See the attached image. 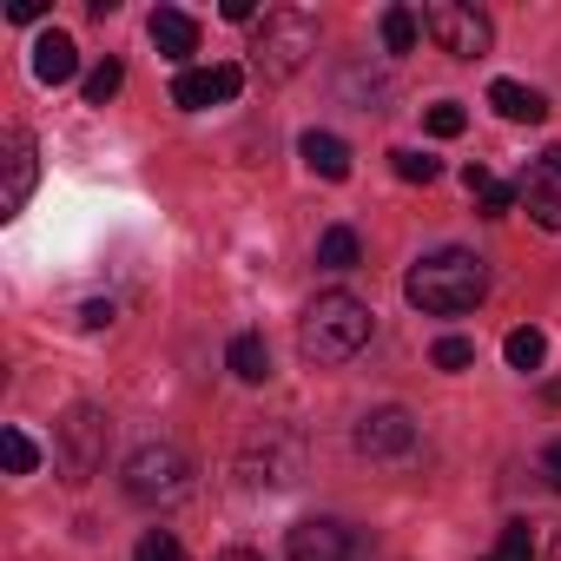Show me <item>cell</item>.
I'll return each instance as SVG.
<instances>
[{
    "instance_id": "1",
    "label": "cell",
    "mask_w": 561,
    "mask_h": 561,
    "mask_svg": "<svg viewBox=\"0 0 561 561\" xmlns=\"http://www.w3.org/2000/svg\"><path fill=\"white\" fill-rule=\"evenodd\" d=\"M403 298L423 318H462V311H476L489 298V264L476 251H430V257L410 264Z\"/></svg>"
},
{
    "instance_id": "2",
    "label": "cell",
    "mask_w": 561,
    "mask_h": 561,
    "mask_svg": "<svg viewBox=\"0 0 561 561\" xmlns=\"http://www.w3.org/2000/svg\"><path fill=\"white\" fill-rule=\"evenodd\" d=\"M364 344H370V305L351 291H324L298 324V351L311 364H351Z\"/></svg>"
},
{
    "instance_id": "3",
    "label": "cell",
    "mask_w": 561,
    "mask_h": 561,
    "mask_svg": "<svg viewBox=\"0 0 561 561\" xmlns=\"http://www.w3.org/2000/svg\"><path fill=\"white\" fill-rule=\"evenodd\" d=\"M126 495L146 502V508H165V502H185L192 495V456L179 443H139L126 456Z\"/></svg>"
},
{
    "instance_id": "4",
    "label": "cell",
    "mask_w": 561,
    "mask_h": 561,
    "mask_svg": "<svg viewBox=\"0 0 561 561\" xmlns=\"http://www.w3.org/2000/svg\"><path fill=\"white\" fill-rule=\"evenodd\" d=\"M311 54H318V21H311V14H298V8L264 14L257 47H251V60H257V73H264V80H291Z\"/></svg>"
},
{
    "instance_id": "5",
    "label": "cell",
    "mask_w": 561,
    "mask_h": 561,
    "mask_svg": "<svg viewBox=\"0 0 561 561\" xmlns=\"http://www.w3.org/2000/svg\"><path fill=\"white\" fill-rule=\"evenodd\" d=\"M423 34L449 54V60H482L495 27L482 8H462V0H436V8H423Z\"/></svg>"
},
{
    "instance_id": "6",
    "label": "cell",
    "mask_w": 561,
    "mask_h": 561,
    "mask_svg": "<svg viewBox=\"0 0 561 561\" xmlns=\"http://www.w3.org/2000/svg\"><path fill=\"white\" fill-rule=\"evenodd\" d=\"M106 410H93V403H73L67 410V423H60V469H67V482H87V476H100V462H106Z\"/></svg>"
},
{
    "instance_id": "7",
    "label": "cell",
    "mask_w": 561,
    "mask_h": 561,
    "mask_svg": "<svg viewBox=\"0 0 561 561\" xmlns=\"http://www.w3.org/2000/svg\"><path fill=\"white\" fill-rule=\"evenodd\" d=\"M285 561H364V541H357V528H344L331 515H311V522L291 528Z\"/></svg>"
},
{
    "instance_id": "8",
    "label": "cell",
    "mask_w": 561,
    "mask_h": 561,
    "mask_svg": "<svg viewBox=\"0 0 561 561\" xmlns=\"http://www.w3.org/2000/svg\"><path fill=\"white\" fill-rule=\"evenodd\" d=\"M238 87H244V67H185L179 80H172V106H185V113H205V106H225V100H238Z\"/></svg>"
},
{
    "instance_id": "9",
    "label": "cell",
    "mask_w": 561,
    "mask_h": 561,
    "mask_svg": "<svg viewBox=\"0 0 561 561\" xmlns=\"http://www.w3.org/2000/svg\"><path fill=\"white\" fill-rule=\"evenodd\" d=\"M0 172H8V185H0V218H14V211H27V198H34V179H41V159H34V139L14 126L8 139H0Z\"/></svg>"
},
{
    "instance_id": "10",
    "label": "cell",
    "mask_w": 561,
    "mask_h": 561,
    "mask_svg": "<svg viewBox=\"0 0 561 561\" xmlns=\"http://www.w3.org/2000/svg\"><path fill=\"white\" fill-rule=\"evenodd\" d=\"M357 449H364L370 462H390V456H410V449H416V423H410L403 410H370V416L357 423Z\"/></svg>"
},
{
    "instance_id": "11",
    "label": "cell",
    "mask_w": 561,
    "mask_h": 561,
    "mask_svg": "<svg viewBox=\"0 0 561 561\" xmlns=\"http://www.w3.org/2000/svg\"><path fill=\"white\" fill-rule=\"evenodd\" d=\"M152 47H159L165 60H179V67H185V60L198 54V21H192V14H179V8H159V14H152Z\"/></svg>"
},
{
    "instance_id": "12",
    "label": "cell",
    "mask_w": 561,
    "mask_h": 561,
    "mask_svg": "<svg viewBox=\"0 0 561 561\" xmlns=\"http://www.w3.org/2000/svg\"><path fill=\"white\" fill-rule=\"evenodd\" d=\"M73 73H80V47L67 34H41L34 41V80L41 87H67Z\"/></svg>"
},
{
    "instance_id": "13",
    "label": "cell",
    "mask_w": 561,
    "mask_h": 561,
    "mask_svg": "<svg viewBox=\"0 0 561 561\" xmlns=\"http://www.w3.org/2000/svg\"><path fill=\"white\" fill-rule=\"evenodd\" d=\"M489 106H495L508 126H541V119H548V100H541L535 87H522V80H495V87H489Z\"/></svg>"
},
{
    "instance_id": "14",
    "label": "cell",
    "mask_w": 561,
    "mask_h": 561,
    "mask_svg": "<svg viewBox=\"0 0 561 561\" xmlns=\"http://www.w3.org/2000/svg\"><path fill=\"white\" fill-rule=\"evenodd\" d=\"M298 152H305V165H311L318 179H331V185H337V179H351V146H344L337 133H305V139H298Z\"/></svg>"
},
{
    "instance_id": "15",
    "label": "cell",
    "mask_w": 561,
    "mask_h": 561,
    "mask_svg": "<svg viewBox=\"0 0 561 561\" xmlns=\"http://www.w3.org/2000/svg\"><path fill=\"white\" fill-rule=\"evenodd\" d=\"M462 185L476 192V205H482V218H508V211L522 205V185H502V179H495L489 165H469V172H462Z\"/></svg>"
},
{
    "instance_id": "16",
    "label": "cell",
    "mask_w": 561,
    "mask_h": 561,
    "mask_svg": "<svg viewBox=\"0 0 561 561\" xmlns=\"http://www.w3.org/2000/svg\"><path fill=\"white\" fill-rule=\"evenodd\" d=\"M225 364H231L238 383H264V377H271V344H264L257 331H238V337L225 344Z\"/></svg>"
},
{
    "instance_id": "17",
    "label": "cell",
    "mask_w": 561,
    "mask_h": 561,
    "mask_svg": "<svg viewBox=\"0 0 561 561\" xmlns=\"http://www.w3.org/2000/svg\"><path fill=\"white\" fill-rule=\"evenodd\" d=\"M522 205H528V218H535L541 231H561V185H554L548 172H528V179H522Z\"/></svg>"
},
{
    "instance_id": "18",
    "label": "cell",
    "mask_w": 561,
    "mask_h": 561,
    "mask_svg": "<svg viewBox=\"0 0 561 561\" xmlns=\"http://www.w3.org/2000/svg\"><path fill=\"white\" fill-rule=\"evenodd\" d=\"M318 264H324V271H357V264H364V238H357L351 225H331V231L318 238Z\"/></svg>"
},
{
    "instance_id": "19",
    "label": "cell",
    "mask_w": 561,
    "mask_h": 561,
    "mask_svg": "<svg viewBox=\"0 0 561 561\" xmlns=\"http://www.w3.org/2000/svg\"><path fill=\"white\" fill-rule=\"evenodd\" d=\"M502 357H508V370H541V357H548V337L535 331V324H522V331H508V344H502Z\"/></svg>"
},
{
    "instance_id": "20",
    "label": "cell",
    "mask_w": 561,
    "mask_h": 561,
    "mask_svg": "<svg viewBox=\"0 0 561 561\" xmlns=\"http://www.w3.org/2000/svg\"><path fill=\"white\" fill-rule=\"evenodd\" d=\"M416 34H423V14H410V8H383V47H390V54H410Z\"/></svg>"
},
{
    "instance_id": "21",
    "label": "cell",
    "mask_w": 561,
    "mask_h": 561,
    "mask_svg": "<svg viewBox=\"0 0 561 561\" xmlns=\"http://www.w3.org/2000/svg\"><path fill=\"white\" fill-rule=\"evenodd\" d=\"M528 554H535V535H528V522H508L482 561H528Z\"/></svg>"
},
{
    "instance_id": "22",
    "label": "cell",
    "mask_w": 561,
    "mask_h": 561,
    "mask_svg": "<svg viewBox=\"0 0 561 561\" xmlns=\"http://www.w3.org/2000/svg\"><path fill=\"white\" fill-rule=\"evenodd\" d=\"M0 456H8V476H34V462H41V449H34L27 430H8V436H0Z\"/></svg>"
},
{
    "instance_id": "23",
    "label": "cell",
    "mask_w": 561,
    "mask_h": 561,
    "mask_svg": "<svg viewBox=\"0 0 561 561\" xmlns=\"http://www.w3.org/2000/svg\"><path fill=\"white\" fill-rule=\"evenodd\" d=\"M119 87H126V67H119V60H100V67L87 73V106H106Z\"/></svg>"
},
{
    "instance_id": "24",
    "label": "cell",
    "mask_w": 561,
    "mask_h": 561,
    "mask_svg": "<svg viewBox=\"0 0 561 561\" xmlns=\"http://www.w3.org/2000/svg\"><path fill=\"white\" fill-rule=\"evenodd\" d=\"M390 165H397V179H410V185H430V179L443 172V165H436L430 152H416V146H397V152H390Z\"/></svg>"
},
{
    "instance_id": "25",
    "label": "cell",
    "mask_w": 561,
    "mask_h": 561,
    "mask_svg": "<svg viewBox=\"0 0 561 561\" xmlns=\"http://www.w3.org/2000/svg\"><path fill=\"white\" fill-rule=\"evenodd\" d=\"M133 561H192V554L179 548V535H172V528H146V535H139V554H133Z\"/></svg>"
},
{
    "instance_id": "26",
    "label": "cell",
    "mask_w": 561,
    "mask_h": 561,
    "mask_svg": "<svg viewBox=\"0 0 561 561\" xmlns=\"http://www.w3.org/2000/svg\"><path fill=\"white\" fill-rule=\"evenodd\" d=\"M430 364H436V370H469V364H476V344H469V337H443V344L430 351Z\"/></svg>"
},
{
    "instance_id": "27",
    "label": "cell",
    "mask_w": 561,
    "mask_h": 561,
    "mask_svg": "<svg viewBox=\"0 0 561 561\" xmlns=\"http://www.w3.org/2000/svg\"><path fill=\"white\" fill-rule=\"evenodd\" d=\"M462 126H469V113H462L456 100H436V106H430V133H436V139H456Z\"/></svg>"
},
{
    "instance_id": "28",
    "label": "cell",
    "mask_w": 561,
    "mask_h": 561,
    "mask_svg": "<svg viewBox=\"0 0 561 561\" xmlns=\"http://www.w3.org/2000/svg\"><path fill=\"white\" fill-rule=\"evenodd\" d=\"M80 324H87V331H106V324H113V305H100V298H93V305L80 311Z\"/></svg>"
},
{
    "instance_id": "29",
    "label": "cell",
    "mask_w": 561,
    "mask_h": 561,
    "mask_svg": "<svg viewBox=\"0 0 561 561\" xmlns=\"http://www.w3.org/2000/svg\"><path fill=\"white\" fill-rule=\"evenodd\" d=\"M41 14H47V0H14V8H8V21H21V27L41 21Z\"/></svg>"
},
{
    "instance_id": "30",
    "label": "cell",
    "mask_w": 561,
    "mask_h": 561,
    "mask_svg": "<svg viewBox=\"0 0 561 561\" xmlns=\"http://www.w3.org/2000/svg\"><path fill=\"white\" fill-rule=\"evenodd\" d=\"M541 476L561 489V443H548V449H541Z\"/></svg>"
},
{
    "instance_id": "31",
    "label": "cell",
    "mask_w": 561,
    "mask_h": 561,
    "mask_svg": "<svg viewBox=\"0 0 561 561\" xmlns=\"http://www.w3.org/2000/svg\"><path fill=\"white\" fill-rule=\"evenodd\" d=\"M218 561H264V554H251V548H225Z\"/></svg>"
},
{
    "instance_id": "32",
    "label": "cell",
    "mask_w": 561,
    "mask_h": 561,
    "mask_svg": "<svg viewBox=\"0 0 561 561\" xmlns=\"http://www.w3.org/2000/svg\"><path fill=\"white\" fill-rule=\"evenodd\" d=\"M541 165H548V172H561V146H548V152H541Z\"/></svg>"
},
{
    "instance_id": "33",
    "label": "cell",
    "mask_w": 561,
    "mask_h": 561,
    "mask_svg": "<svg viewBox=\"0 0 561 561\" xmlns=\"http://www.w3.org/2000/svg\"><path fill=\"white\" fill-rule=\"evenodd\" d=\"M548 561H561V535H554V541H548Z\"/></svg>"
}]
</instances>
